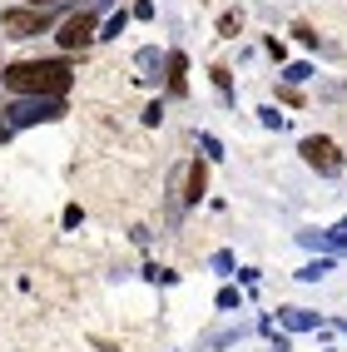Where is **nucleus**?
Wrapping results in <instances>:
<instances>
[{"mask_svg":"<svg viewBox=\"0 0 347 352\" xmlns=\"http://www.w3.org/2000/svg\"><path fill=\"white\" fill-rule=\"evenodd\" d=\"M303 159L313 164V169H322V174H337V169H342V154H337V144H333V139H322V134L303 139Z\"/></svg>","mask_w":347,"mask_h":352,"instance_id":"obj_2","label":"nucleus"},{"mask_svg":"<svg viewBox=\"0 0 347 352\" xmlns=\"http://www.w3.org/2000/svg\"><path fill=\"white\" fill-rule=\"evenodd\" d=\"M89 35H95V15H69L60 25V45H65V50H80Z\"/></svg>","mask_w":347,"mask_h":352,"instance_id":"obj_3","label":"nucleus"},{"mask_svg":"<svg viewBox=\"0 0 347 352\" xmlns=\"http://www.w3.org/2000/svg\"><path fill=\"white\" fill-rule=\"evenodd\" d=\"M0 25H5L10 35H40L45 30V15L40 10H5V15H0Z\"/></svg>","mask_w":347,"mask_h":352,"instance_id":"obj_4","label":"nucleus"},{"mask_svg":"<svg viewBox=\"0 0 347 352\" xmlns=\"http://www.w3.org/2000/svg\"><path fill=\"white\" fill-rule=\"evenodd\" d=\"M5 85L15 95H60V89H69V69L60 60H40V65L30 60V65H10Z\"/></svg>","mask_w":347,"mask_h":352,"instance_id":"obj_1","label":"nucleus"},{"mask_svg":"<svg viewBox=\"0 0 347 352\" xmlns=\"http://www.w3.org/2000/svg\"><path fill=\"white\" fill-rule=\"evenodd\" d=\"M238 25H243V15H223V20H219V30H223V35H234Z\"/></svg>","mask_w":347,"mask_h":352,"instance_id":"obj_5","label":"nucleus"}]
</instances>
